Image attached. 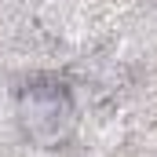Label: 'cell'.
<instances>
[{
  "instance_id": "obj_2",
  "label": "cell",
  "mask_w": 157,
  "mask_h": 157,
  "mask_svg": "<svg viewBox=\"0 0 157 157\" xmlns=\"http://www.w3.org/2000/svg\"><path fill=\"white\" fill-rule=\"evenodd\" d=\"M37 18L44 26V33H51L59 40H77L88 29V15H84L80 0H44Z\"/></svg>"
},
{
  "instance_id": "obj_1",
  "label": "cell",
  "mask_w": 157,
  "mask_h": 157,
  "mask_svg": "<svg viewBox=\"0 0 157 157\" xmlns=\"http://www.w3.org/2000/svg\"><path fill=\"white\" fill-rule=\"evenodd\" d=\"M15 124L37 150H66L80 132L77 95L59 77H33L15 95Z\"/></svg>"
}]
</instances>
